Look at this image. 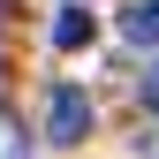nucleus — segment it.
<instances>
[{
	"label": "nucleus",
	"mask_w": 159,
	"mask_h": 159,
	"mask_svg": "<svg viewBox=\"0 0 159 159\" xmlns=\"http://www.w3.org/2000/svg\"><path fill=\"white\" fill-rule=\"evenodd\" d=\"M84 136H91V91L53 84L46 91V144H84Z\"/></svg>",
	"instance_id": "1"
},
{
	"label": "nucleus",
	"mask_w": 159,
	"mask_h": 159,
	"mask_svg": "<svg viewBox=\"0 0 159 159\" xmlns=\"http://www.w3.org/2000/svg\"><path fill=\"white\" fill-rule=\"evenodd\" d=\"M121 38L144 46V53H159V0H129L121 8Z\"/></svg>",
	"instance_id": "2"
},
{
	"label": "nucleus",
	"mask_w": 159,
	"mask_h": 159,
	"mask_svg": "<svg viewBox=\"0 0 159 159\" xmlns=\"http://www.w3.org/2000/svg\"><path fill=\"white\" fill-rule=\"evenodd\" d=\"M53 46H61V53L91 46V15H84V8H61V15H53Z\"/></svg>",
	"instance_id": "3"
},
{
	"label": "nucleus",
	"mask_w": 159,
	"mask_h": 159,
	"mask_svg": "<svg viewBox=\"0 0 159 159\" xmlns=\"http://www.w3.org/2000/svg\"><path fill=\"white\" fill-rule=\"evenodd\" d=\"M0 159H30V144L15 136V121H8V114H0Z\"/></svg>",
	"instance_id": "4"
},
{
	"label": "nucleus",
	"mask_w": 159,
	"mask_h": 159,
	"mask_svg": "<svg viewBox=\"0 0 159 159\" xmlns=\"http://www.w3.org/2000/svg\"><path fill=\"white\" fill-rule=\"evenodd\" d=\"M144 106L159 114V68H144Z\"/></svg>",
	"instance_id": "5"
}]
</instances>
